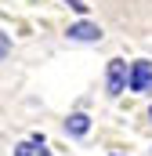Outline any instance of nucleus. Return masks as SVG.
<instances>
[{
  "label": "nucleus",
  "mask_w": 152,
  "mask_h": 156,
  "mask_svg": "<svg viewBox=\"0 0 152 156\" xmlns=\"http://www.w3.org/2000/svg\"><path fill=\"white\" fill-rule=\"evenodd\" d=\"M149 116H152V109H149Z\"/></svg>",
  "instance_id": "6e6552de"
},
{
  "label": "nucleus",
  "mask_w": 152,
  "mask_h": 156,
  "mask_svg": "<svg viewBox=\"0 0 152 156\" xmlns=\"http://www.w3.org/2000/svg\"><path fill=\"white\" fill-rule=\"evenodd\" d=\"M15 156H51L47 145H36V142H18L15 145Z\"/></svg>",
  "instance_id": "39448f33"
},
{
  "label": "nucleus",
  "mask_w": 152,
  "mask_h": 156,
  "mask_svg": "<svg viewBox=\"0 0 152 156\" xmlns=\"http://www.w3.org/2000/svg\"><path fill=\"white\" fill-rule=\"evenodd\" d=\"M65 131H69L73 138H83V134L91 131V116H87V113H73V116L65 120Z\"/></svg>",
  "instance_id": "20e7f679"
},
{
  "label": "nucleus",
  "mask_w": 152,
  "mask_h": 156,
  "mask_svg": "<svg viewBox=\"0 0 152 156\" xmlns=\"http://www.w3.org/2000/svg\"><path fill=\"white\" fill-rule=\"evenodd\" d=\"M130 91H152V62L145 58H138L134 66H130V83H127Z\"/></svg>",
  "instance_id": "f03ea898"
},
{
  "label": "nucleus",
  "mask_w": 152,
  "mask_h": 156,
  "mask_svg": "<svg viewBox=\"0 0 152 156\" xmlns=\"http://www.w3.org/2000/svg\"><path fill=\"white\" fill-rule=\"evenodd\" d=\"M69 7H73V11H80V15H87V4H83V0H69Z\"/></svg>",
  "instance_id": "0eeeda50"
},
{
  "label": "nucleus",
  "mask_w": 152,
  "mask_h": 156,
  "mask_svg": "<svg viewBox=\"0 0 152 156\" xmlns=\"http://www.w3.org/2000/svg\"><path fill=\"white\" fill-rule=\"evenodd\" d=\"M69 40H76V44H94V40H102V26H94V22H76V26H69V33H65Z\"/></svg>",
  "instance_id": "7ed1b4c3"
},
{
  "label": "nucleus",
  "mask_w": 152,
  "mask_h": 156,
  "mask_svg": "<svg viewBox=\"0 0 152 156\" xmlns=\"http://www.w3.org/2000/svg\"><path fill=\"white\" fill-rule=\"evenodd\" d=\"M105 83H109V94H123L127 83H130V69H127V62L112 58V62H109V73H105Z\"/></svg>",
  "instance_id": "f257e3e1"
},
{
  "label": "nucleus",
  "mask_w": 152,
  "mask_h": 156,
  "mask_svg": "<svg viewBox=\"0 0 152 156\" xmlns=\"http://www.w3.org/2000/svg\"><path fill=\"white\" fill-rule=\"evenodd\" d=\"M7 55H11V37H7V33H0V62H4Z\"/></svg>",
  "instance_id": "423d86ee"
},
{
  "label": "nucleus",
  "mask_w": 152,
  "mask_h": 156,
  "mask_svg": "<svg viewBox=\"0 0 152 156\" xmlns=\"http://www.w3.org/2000/svg\"><path fill=\"white\" fill-rule=\"evenodd\" d=\"M112 156H119V153H112Z\"/></svg>",
  "instance_id": "1a4fd4ad"
}]
</instances>
